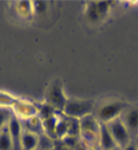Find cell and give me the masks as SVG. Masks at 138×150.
<instances>
[{
	"label": "cell",
	"instance_id": "603a6c76",
	"mask_svg": "<svg viewBox=\"0 0 138 150\" xmlns=\"http://www.w3.org/2000/svg\"><path fill=\"white\" fill-rule=\"evenodd\" d=\"M136 145H137V147H138V137L136 138Z\"/></svg>",
	"mask_w": 138,
	"mask_h": 150
},
{
	"label": "cell",
	"instance_id": "2e32d148",
	"mask_svg": "<svg viewBox=\"0 0 138 150\" xmlns=\"http://www.w3.org/2000/svg\"><path fill=\"white\" fill-rule=\"evenodd\" d=\"M68 135V122L67 117H60L59 116L58 122H57V126H56V138L57 139H62Z\"/></svg>",
	"mask_w": 138,
	"mask_h": 150
},
{
	"label": "cell",
	"instance_id": "cb8c5ba5",
	"mask_svg": "<svg viewBox=\"0 0 138 150\" xmlns=\"http://www.w3.org/2000/svg\"><path fill=\"white\" fill-rule=\"evenodd\" d=\"M88 150H98V149H88Z\"/></svg>",
	"mask_w": 138,
	"mask_h": 150
},
{
	"label": "cell",
	"instance_id": "e0dca14e",
	"mask_svg": "<svg viewBox=\"0 0 138 150\" xmlns=\"http://www.w3.org/2000/svg\"><path fill=\"white\" fill-rule=\"evenodd\" d=\"M18 98L13 96L8 92L0 91V108H11L13 104L17 102Z\"/></svg>",
	"mask_w": 138,
	"mask_h": 150
},
{
	"label": "cell",
	"instance_id": "52a82bcc",
	"mask_svg": "<svg viewBox=\"0 0 138 150\" xmlns=\"http://www.w3.org/2000/svg\"><path fill=\"white\" fill-rule=\"evenodd\" d=\"M111 2L109 1H100V2H90L86 9V16L89 21L98 22L108 14L110 10Z\"/></svg>",
	"mask_w": 138,
	"mask_h": 150
},
{
	"label": "cell",
	"instance_id": "ba28073f",
	"mask_svg": "<svg viewBox=\"0 0 138 150\" xmlns=\"http://www.w3.org/2000/svg\"><path fill=\"white\" fill-rule=\"evenodd\" d=\"M7 127H8L9 134H10L11 139H12L14 150H21L20 145H21V137L22 133H23V126H22L21 121L12 114L11 118L9 120Z\"/></svg>",
	"mask_w": 138,
	"mask_h": 150
},
{
	"label": "cell",
	"instance_id": "8fae6325",
	"mask_svg": "<svg viewBox=\"0 0 138 150\" xmlns=\"http://www.w3.org/2000/svg\"><path fill=\"white\" fill-rule=\"evenodd\" d=\"M21 123L24 130H28L30 133H33L35 135H38V136L43 135V122L38 116L32 117V118L23 121Z\"/></svg>",
	"mask_w": 138,
	"mask_h": 150
},
{
	"label": "cell",
	"instance_id": "3957f363",
	"mask_svg": "<svg viewBox=\"0 0 138 150\" xmlns=\"http://www.w3.org/2000/svg\"><path fill=\"white\" fill-rule=\"evenodd\" d=\"M68 98L64 91V84L60 79L53 80L45 91V103L50 104V106L57 111L63 113L64 108L67 103Z\"/></svg>",
	"mask_w": 138,
	"mask_h": 150
},
{
	"label": "cell",
	"instance_id": "ac0fdd59",
	"mask_svg": "<svg viewBox=\"0 0 138 150\" xmlns=\"http://www.w3.org/2000/svg\"><path fill=\"white\" fill-rule=\"evenodd\" d=\"M38 149L40 150H52L54 149V140L47 137L46 135L40 136V142H38Z\"/></svg>",
	"mask_w": 138,
	"mask_h": 150
},
{
	"label": "cell",
	"instance_id": "ffe728a7",
	"mask_svg": "<svg viewBox=\"0 0 138 150\" xmlns=\"http://www.w3.org/2000/svg\"><path fill=\"white\" fill-rule=\"evenodd\" d=\"M32 7H33V13L42 14L47 9V4L44 1H32Z\"/></svg>",
	"mask_w": 138,
	"mask_h": 150
},
{
	"label": "cell",
	"instance_id": "5b68a950",
	"mask_svg": "<svg viewBox=\"0 0 138 150\" xmlns=\"http://www.w3.org/2000/svg\"><path fill=\"white\" fill-rule=\"evenodd\" d=\"M11 111H12L14 116L18 117L21 122H23L30 120L32 117L38 116V106L32 102H30V101L18 99L17 102L11 108Z\"/></svg>",
	"mask_w": 138,
	"mask_h": 150
},
{
	"label": "cell",
	"instance_id": "7c38bea8",
	"mask_svg": "<svg viewBox=\"0 0 138 150\" xmlns=\"http://www.w3.org/2000/svg\"><path fill=\"white\" fill-rule=\"evenodd\" d=\"M59 116L55 115L53 117H50L47 120H44L43 122V134L46 135L47 137L50 139H57L56 138V126H57V122H58Z\"/></svg>",
	"mask_w": 138,
	"mask_h": 150
},
{
	"label": "cell",
	"instance_id": "30bf717a",
	"mask_svg": "<svg viewBox=\"0 0 138 150\" xmlns=\"http://www.w3.org/2000/svg\"><path fill=\"white\" fill-rule=\"evenodd\" d=\"M38 142H40V136L23 129V133H22V137H21V145H20L21 150L38 149Z\"/></svg>",
	"mask_w": 138,
	"mask_h": 150
},
{
	"label": "cell",
	"instance_id": "d6986e66",
	"mask_svg": "<svg viewBox=\"0 0 138 150\" xmlns=\"http://www.w3.org/2000/svg\"><path fill=\"white\" fill-rule=\"evenodd\" d=\"M12 114L13 113L11 112V108H0V129L8 125L9 120L11 118Z\"/></svg>",
	"mask_w": 138,
	"mask_h": 150
},
{
	"label": "cell",
	"instance_id": "4fadbf2b",
	"mask_svg": "<svg viewBox=\"0 0 138 150\" xmlns=\"http://www.w3.org/2000/svg\"><path fill=\"white\" fill-rule=\"evenodd\" d=\"M0 150H14L12 139L7 126L0 129Z\"/></svg>",
	"mask_w": 138,
	"mask_h": 150
},
{
	"label": "cell",
	"instance_id": "44dd1931",
	"mask_svg": "<svg viewBox=\"0 0 138 150\" xmlns=\"http://www.w3.org/2000/svg\"><path fill=\"white\" fill-rule=\"evenodd\" d=\"M122 150H138V147L136 145V142H130L127 146H125L124 148H122Z\"/></svg>",
	"mask_w": 138,
	"mask_h": 150
},
{
	"label": "cell",
	"instance_id": "6da1fadb",
	"mask_svg": "<svg viewBox=\"0 0 138 150\" xmlns=\"http://www.w3.org/2000/svg\"><path fill=\"white\" fill-rule=\"evenodd\" d=\"M126 108L125 103L120 99H111L101 103L96 108V117L98 121L103 124H108L115 118L121 117L122 113Z\"/></svg>",
	"mask_w": 138,
	"mask_h": 150
},
{
	"label": "cell",
	"instance_id": "9a60e30c",
	"mask_svg": "<svg viewBox=\"0 0 138 150\" xmlns=\"http://www.w3.org/2000/svg\"><path fill=\"white\" fill-rule=\"evenodd\" d=\"M58 112L55 110L53 106H50V104H47V103H42V104L38 106V116L44 121V120H47V118H50V117H53L55 115H57Z\"/></svg>",
	"mask_w": 138,
	"mask_h": 150
},
{
	"label": "cell",
	"instance_id": "d4e9b609",
	"mask_svg": "<svg viewBox=\"0 0 138 150\" xmlns=\"http://www.w3.org/2000/svg\"><path fill=\"white\" fill-rule=\"evenodd\" d=\"M35 150H40V149H38H38H35Z\"/></svg>",
	"mask_w": 138,
	"mask_h": 150
},
{
	"label": "cell",
	"instance_id": "9c48e42d",
	"mask_svg": "<svg viewBox=\"0 0 138 150\" xmlns=\"http://www.w3.org/2000/svg\"><path fill=\"white\" fill-rule=\"evenodd\" d=\"M115 147H117L116 144L114 142L106 124L101 123L100 132H99V150H111Z\"/></svg>",
	"mask_w": 138,
	"mask_h": 150
},
{
	"label": "cell",
	"instance_id": "7402d4cb",
	"mask_svg": "<svg viewBox=\"0 0 138 150\" xmlns=\"http://www.w3.org/2000/svg\"><path fill=\"white\" fill-rule=\"evenodd\" d=\"M111 150H122L120 147H115V148H113V149H111Z\"/></svg>",
	"mask_w": 138,
	"mask_h": 150
},
{
	"label": "cell",
	"instance_id": "277c9868",
	"mask_svg": "<svg viewBox=\"0 0 138 150\" xmlns=\"http://www.w3.org/2000/svg\"><path fill=\"white\" fill-rule=\"evenodd\" d=\"M106 126H108V128H109L110 133L112 135L116 146L120 147L121 149L132 142V137H130L126 126L124 125L123 121L121 120V117L115 118L112 122L108 123Z\"/></svg>",
	"mask_w": 138,
	"mask_h": 150
},
{
	"label": "cell",
	"instance_id": "7a4b0ae2",
	"mask_svg": "<svg viewBox=\"0 0 138 150\" xmlns=\"http://www.w3.org/2000/svg\"><path fill=\"white\" fill-rule=\"evenodd\" d=\"M96 111V102L93 100L84 99H68L63 114L65 117L81 120L82 117L93 114Z\"/></svg>",
	"mask_w": 138,
	"mask_h": 150
},
{
	"label": "cell",
	"instance_id": "5bb4252c",
	"mask_svg": "<svg viewBox=\"0 0 138 150\" xmlns=\"http://www.w3.org/2000/svg\"><path fill=\"white\" fill-rule=\"evenodd\" d=\"M17 12L22 18H29L33 14V7L32 1H19L16 6Z\"/></svg>",
	"mask_w": 138,
	"mask_h": 150
},
{
	"label": "cell",
	"instance_id": "8992f818",
	"mask_svg": "<svg viewBox=\"0 0 138 150\" xmlns=\"http://www.w3.org/2000/svg\"><path fill=\"white\" fill-rule=\"evenodd\" d=\"M121 120L130 133L132 138L138 137V106L126 108L122 113Z\"/></svg>",
	"mask_w": 138,
	"mask_h": 150
},
{
	"label": "cell",
	"instance_id": "484cf974",
	"mask_svg": "<svg viewBox=\"0 0 138 150\" xmlns=\"http://www.w3.org/2000/svg\"><path fill=\"white\" fill-rule=\"evenodd\" d=\"M52 150H54V149H52Z\"/></svg>",
	"mask_w": 138,
	"mask_h": 150
}]
</instances>
